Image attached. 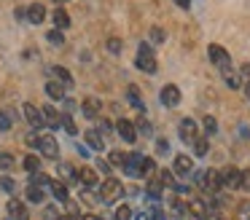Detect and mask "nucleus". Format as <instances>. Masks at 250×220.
Instances as JSON below:
<instances>
[{
	"label": "nucleus",
	"instance_id": "nucleus-1",
	"mask_svg": "<svg viewBox=\"0 0 250 220\" xmlns=\"http://www.w3.org/2000/svg\"><path fill=\"white\" fill-rule=\"evenodd\" d=\"M121 169H124V175H129V177H143V175H148V172L153 169V159H148V156H143V153H126Z\"/></svg>",
	"mask_w": 250,
	"mask_h": 220
},
{
	"label": "nucleus",
	"instance_id": "nucleus-2",
	"mask_svg": "<svg viewBox=\"0 0 250 220\" xmlns=\"http://www.w3.org/2000/svg\"><path fill=\"white\" fill-rule=\"evenodd\" d=\"M135 64H137V70H143V73H148V75H156V73H159L156 51L151 48V43H140V46H137Z\"/></svg>",
	"mask_w": 250,
	"mask_h": 220
},
{
	"label": "nucleus",
	"instance_id": "nucleus-3",
	"mask_svg": "<svg viewBox=\"0 0 250 220\" xmlns=\"http://www.w3.org/2000/svg\"><path fill=\"white\" fill-rule=\"evenodd\" d=\"M124 185H121V180H113V177H108V180H103L100 182V201L103 204H116V201H121V196H124Z\"/></svg>",
	"mask_w": 250,
	"mask_h": 220
},
{
	"label": "nucleus",
	"instance_id": "nucleus-4",
	"mask_svg": "<svg viewBox=\"0 0 250 220\" xmlns=\"http://www.w3.org/2000/svg\"><path fill=\"white\" fill-rule=\"evenodd\" d=\"M207 54H210V62L215 64L221 73H229V70H231V57H229V51L223 46L210 43V46H207Z\"/></svg>",
	"mask_w": 250,
	"mask_h": 220
},
{
	"label": "nucleus",
	"instance_id": "nucleus-5",
	"mask_svg": "<svg viewBox=\"0 0 250 220\" xmlns=\"http://www.w3.org/2000/svg\"><path fill=\"white\" fill-rule=\"evenodd\" d=\"M196 185H199L202 191H207V193H215L218 188H221V182H218V172L215 169L196 172Z\"/></svg>",
	"mask_w": 250,
	"mask_h": 220
},
{
	"label": "nucleus",
	"instance_id": "nucleus-6",
	"mask_svg": "<svg viewBox=\"0 0 250 220\" xmlns=\"http://www.w3.org/2000/svg\"><path fill=\"white\" fill-rule=\"evenodd\" d=\"M218 182H221V188H226V191H237L239 188V169L237 166H223V169L218 172Z\"/></svg>",
	"mask_w": 250,
	"mask_h": 220
},
{
	"label": "nucleus",
	"instance_id": "nucleus-7",
	"mask_svg": "<svg viewBox=\"0 0 250 220\" xmlns=\"http://www.w3.org/2000/svg\"><path fill=\"white\" fill-rule=\"evenodd\" d=\"M38 150L51 161L60 159V145H57V140L51 137V134H38Z\"/></svg>",
	"mask_w": 250,
	"mask_h": 220
},
{
	"label": "nucleus",
	"instance_id": "nucleus-8",
	"mask_svg": "<svg viewBox=\"0 0 250 220\" xmlns=\"http://www.w3.org/2000/svg\"><path fill=\"white\" fill-rule=\"evenodd\" d=\"M116 132H119V137L124 140V142H137V126L132 121H126V118H119L116 121Z\"/></svg>",
	"mask_w": 250,
	"mask_h": 220
},
{
	"label": "nucleus",
	"instance_id": "nucleus-9",
	"mask_svg": "<svg viewBox=\"0 0 250 220\" xmlns=\"http://www.w3.org/2000/svg\"><path fill=\"white\" fill-rule=\"evenodd\" d=\"M159 100H162L164 107H178L180 105V89L175 83H167L162 91H159Z\"/></svg>",
	"mask_w": 250,
	"mask_h": 220
},
{
	"label": "nucleus",
	"instance_id": "nucleus-10",
	"mask_svg": "<svg viewBox=\"0 0 250 220\" xmlns=\"http://www.w3.org/2000/svg\"><path fill=\"white\" fill-rule=\"evenodd\" d=\"M186 212H188L194 220H207L210 218V209H207L205 199H191V201L186 204Z\"/></svg>",
	"mask_w": 250,
	"mask_h": 220
},
{
	"label": "nucleus",
	"instance_id": "nucleus-11",
	"mask_svg": "<svg viewBox=\"0 0 250 220\" xmlns=\"http://www.w3.org/2000/svg\"><path fill=\"white\" fill-rule=\"evenodd\" d=\"M22 113H24V118H27V123L33 129H43L46 126V123H43V113H41V107H35L33 102H24Z\"/></svg>",
	"mask_w": 250,
	"mask_h": 220
},
{
	"label": "nucleus",
	"instance_id": "nucleus-12",
	"mask_svg": "<svg viewBox=\"0 0 250 220\" xmlns=\"http://www.w3.org/2000/svg\"><path fill=\"white\" fill-rule=\"evenodd\" d=\"M178 132H180V140H183L186 145H194V140L199 137V132H196V121H191V118H183V121H180Z\"/></svg>",
	"mask_w": 250,
	"mask_h": 220
},
{
	"label": "nucleus",
	"instance_id": "nucleus-13",
	"mask_svg": "<svg viewBox=\"0 0 250 220\" xmlns=\"http://www.w3.org/2000/svg\"><path fill=\"white\" fill-rule=\"evenodd\" d=\"M76 180L81 182L83 188H94V185H100V177H97V172H94L92 166H81V169H76Z\"/></svg>",
	"mask_w": 250,
	"mask_h": 220
},
{
	"label": "nucleus",
	"instance_id": "nucleus-14",
	"mask_svg": "<svg viewBox=\"0 0 250 220\" xmlns=\"http://www.w3.org/2000/svg\"><path fill=\"white\" fill-rule=\"evenodd\" d=\"M172 169H175V175L186 177L191 169H194V159H191V156H186V153L175 156V164H172Z\"/></svg>",
	"mask_w": 250,
	"mask_h": 220
},
{
	"label": "nucleus",
	"instance_id": "nucleus-15",
	"mask_svg": "<svg viewBox=\"0 0 250 220\" xmlns=\"http://www.w3.org/2000/svg\"><path fill=\"white\" fill-rule=\"evenodd\" d=\"M41 113H43V123H46L49 129H60V126H62V113H57L51 105L41 107Z\"/></svg>",
	"mask_w": 250,
	"mask_h": 220
},
{
	"label": "nucleus",
	"instance_id": "nucleus-16",
	"mask_svg": "<svg viewBox=\"0 0 250 220\" xmlns=\"http://www.w3.org/2000/svg\"><path fill=\"white\" fill-rule=\"evenodd\" d=\"M8 218L11 220H30L27 207H24L19 199H11V201H8Z\"/></svg>",
	"mask_w": 250,
	"mask_h": 220
},
{
	"label": "nucleus",
	"instance_id": "nucleus-17",
	"mask_svg": "<svg viewBox=\"0 0 250 220\" xmlns=\"http://www.w3.org/2000/svg\"><path fill=\"white\" fill-rule=\"evenodd\" d=\"M100 107H103V105H100L97 97H86V100L81 102V110H83V116H86V118H97L100 116Z\"/></svg>",
	"mask_w": 250,
	"mask_h": 220
},
{
	"label": "nucleus",
	"instance_id": "nucleus-18",
	"mask_svg": "<svg viewBox=\"0 0 250 220\" xmlns=\"http://www.w3.org/2000/svg\"><path fill=\"white\" fill-rule=\"evenodd\" d=\"M24 16H27L30 24H41V21L46 19V8L41 3H33V5H27V14Z\"/></svg>",
	"mask_w": 250,
	"mask_h": 220
},
{
	"label": "nucleus",
	"instance_id": "nucleus-19",
	"mask_svg": "<svg viewBox=\"0 0 250 220\" xmlns=\"http://www.w3.org/2000/svg\"><path fill=\"white\" fill-rule=\"evenodd\" d=\"M49 73L57 78V83H62V86H73V75H70V70H67V67H62V64H54V67H51Z\"/></svg>",
	"mask_w": 250,
	"mask_h": 220
},
{
	"label": "nucleus",
	"instance_id": "nucleus-20",
	"mask_svg": "<svg viewBox=\"0 0 250 220\" xmlns=\"http://www.w3.org/2000/svg\"><path fill=\"white\" fill-rule=\"evenodd\" d=\"M51 193H54V199H57V201H62V204H67V201H70V193H67V185H65V182H62V180H51Z\"/></svg>",
	"mask_w": 250,
	"mask_h": 220
},
{
	"label": "nucleus",
	"instance_id": "nucleus-21",
	"mask_svg": "<svg viewBox=\"0 0 250 220\" xmlns=\"http://www.w3.org/2000/svg\"><path fill=\"white\" fill-rule=\"evenodd\" d=\"M51 19H54V30H60V32L70 27V16H67V11H65V8H54Z\"/></svg>",
	"mask_w": 250,
	"mask_h": 220
},
{
	"label": "nucleus",
	"instance_id": "nucleus-22",
	"mask_svg": "<svg viewBox=\"0 0 250 220\" xmlns=\"http://www.w3.org/2000/svg\"><path fill=\"white\" fill-rule=\"evenodd\" d=\"M83 137H86V145L92 150H105V142H103V134L97 132V129H89L86 134H83Z\"/></svg>",
	"mask_w": 250,
	"mask_h": 220
},
{
	"label": "nucleus",
	"instance_id": "nucleus-23",
	"mask_svg": "<svg viewBox=\"0 0 250 220\" xmlns=\"http://www.w3.org/2000/svg\"><path fill=\"white\" fill-rule=\"evenodd\" d=\"M126 100H129V102H132V105H135L140 113H146V102H143V97H140V89H137L135 83H132L129 89H126Z\"/></svg>",
	"mask_w": 250,
	"mask_h": 220
},
{
	"label": "nucleus",
	"instance_id": "nucleus-24",
	"mask_svg": "<svg viewBox=\"0 0 250 220\" xmlns=\"http://www.w3.org/2000/svg\"><path fill=\"white\" fill-rule=\"evenodd\" d=\"M46 94H49L51 100L62 102V100H65V86L57 83V80H49V83H46Z\"/></svg>",
	"mask_w": 250,
	"mask_h": 220
},
{
	"label": "nucleus",
	"instance_id": "nucleus-25",
	"mask_svg": "<svg viewBox=\"0 0 250 220\" xmlns=\"http://www.w3.org/2000/svg\"><path fill=\"white\" fill-rule=\"evenodd\" d=\"M207 150H210V137H207V134H199V137L194 140V153L199 156V159H205Z\"/></svg>",
	"mask_w": 250,
	"mask_h": 220
},
{
	"label": "nucleus",
	"instance_id": "nucleus-26",
	"mask_svg": "<svg viewBox=\"0 0 250 220\" xmlns=\"http://www.w3.org/2000/svg\"><path fill=\"white\" fill-rule=\"evenodd\" d=\"M57 169H60V177H62L65 182H78V180H76V166H73V164L60 161V166H57Z\"/></svg>",
	"mask_w": 250,
	"mask_h": 220
},
{
	"label": "nucleus",
	"instance_id": "nucleus-27",
	"mask_svg": "<svg viewBox=\"0 0 250 220\" xmlns=\"http://www.w3.org/2000/svg\"><path fill=\"white\" fill-rule=\"evenodd\" d=\"M167 207H169V212H172L175 218H183V215H186V201H180L178 196H169L167 199Z\"/></svg>",
	"mask_w": 250,
	"mask_h": 220
},
{
	"label": "nucleus",
	"instance_id": "nucleus-28",
	"mask_svg": "<svg viewBox=\"0 0 250 220\" xmlns=\"http://www.w3.org/2000/svg\"><path fill=\"white\" fill-rule=\"evenodd\" d=\"M146 191H148V196H151V201H162V180H151Z\"/></svg>",
	"mask_w": 250,
	"mask_h": 220
},
{
	"label": "nucleus",
	"instance_id": "nucleus-29",
	"mask_svg": "<svg viewBox=\"0 0 250 220\" xmlns=\"http://www.w3.org/2000/svg\"><path fill=\"white\" fill-rule=\"evenodd\" d=\"M46 199V193H43V188H35V185H27V201H33V204H41Z\"/></svg>",
	"mask_w": 250,
	"mask_h": 220
},
{
	"label": "nucleus",
	"instance_id": "nucleus-30",
	"mask_svg": "<svg viewBox=\"0 0 250 220\" xmlns=\"http://www.w3.org/2000/svg\"><path fill=\"white\" fill-rule=\"evenodd\" d=\"M30 185H35V188L51 185V177H49V175H43V172H35V175H30Z\"/></svg>",
	"mask_w": 250,
	"mask_h": 220
},
{
	"label": "nucleus",
	"instance_id": "nucleus-31",
	"mask_svg": "<svg viewBox=\"0 0 250 220\" xmlns=\"http://www.w3.org/2000/svg\"><path fill=\"white\" fill-rule=\"evenodd\" d=\"M22 166L30 172V175H35V172H41V159H35V156H27V159L22 161Z\"/></svg>",
	"mask_w": 250,
	"mask_h": 220
},
{
	"label": "nucleus",
	"instance_id": "nucleus-32",
	"mask_svg": "<svg viewBox=\"0 0 250 220\" xmlns=\"http://www.w3.org/2000/svg\"><path fill=\"white\" fill-rule=\"evenodd\" d=\"M62 129H65L67 134H78V126H76V121H73L67 113H62Z\"/></svg>",
	"mask_w": 250,
	"mask_h": 220
},
{
	"label": "nucleus",
	"instance_id": "nucleus-33",
	"mask_svg": "<svg viewBox=\"0 0 250 220\" xmlns=\"http://www.w3.org/2000/svg\"><path fill=\"white\" fill-rule=\"evenodd\" d=\"M108 164L110 166H121V164H124V159H126V153H121V150H110V153H108Z\"/></svg>",
	"mask_w": 250,
	"mask_h": 220
},
{
	"label": "nucleus",
	"instance_id": "nucleus-34",
	"mask_svg": "<svg viewBox=\"0 0 250 220\" xmlns=\"http://www.w3.org/2000/svg\"><path fill=\"white\" fill-rule=\"evenodd\" d=\"M0 188H3L6 193H14V191H17V182H14V177L3 175V177H0Z\"/></svg>",
	"mask_w": 250,
	"mask_h": 220
},
{
	"label": "nucleus",
	"instance_id": "nucleus-35",
	"mask_svg": "<svg viewBox=\"0 0 250 220\" xmlns=\"http://www.w3.org/2000/svg\"><path fill=\"white\" fill-rule=\"evenodd\" d=\"M167 40V32L162 27H151V43H164Z\"/></svg>",
	"mask_w": 250,
	"mask_h": 220
},
{
	"label": "nucleus",
	"instance_id": "nucleus-36",
	"mask_svg": "<svg viewBox=\"0 0 250 220\" xmlns=\"http://www.w3.org/2000/svg\"><path fill=\"white\" fill-rule=\"evenodd\" d=\"M151 220H167V212H164L162 207H159V201H153V207H151Z\"/></svg>",
	"mask_w": 250,
	"mask_h": 220
},
{
	"label": "nucleus",
	"instance_id": "nucleus-37",
	"mask_svg": "<svg viewBox=\"0 0 250 220\" xmlns=\"http://www.w3.org/2000/svg\"><path fill=\"white\" fill-rule=\"evenodd\" d=\"M223 80H226L231 89H239V75L234 73V70H229V73H223Z\"/></svg>",
	"mask_w": 250,
	"mask_h": 220
},
{
	"label": "nucleus",
	"instance_id": "nucleus-38",
	"mask_svg": "<svg viewBox=\"0 0 250 220\" xmlns=\"http://www.w3.org/2000/svg\"><path fill=\"white\" fill-rule=\"evenodd\" d=\"M81 199H83L86 204H97V201H100V196L92 191V188H83V191H81Z\"/></svg>",
	"mask_w": 250,
	"mask_h": 220
},
{
	"label": "nucleus",
	"instance_id": "nucleus-39",
	"mask_svg": "<svg viewBox=\"0 0 250 220\" xmlns=\"http://www.w3.org/2000/svg\"><path fill=\"white\" fill-rule=\"evenodd\" d=\"M116 220H132V209L126 207V204H121V207H116Z\"/></svg>",
	"mask_w": 250,
	"mask_h": 220
},
{
	"label": "nucleus",
	"instance_id": "nucleus-40",
	"mask_svg": "<svg viewBox=\"0 0 250 220\" xmlns=\"http://www.w3.org/2000/svg\"><path fill=\"white\" fill-rule=\"evenodd\" d=\"M49 43H54V46H62V43H65V35H62L60 30H49Z\"/></svg>",
	"mask_w": 250,
	"mask_h": 220
},
{
	"label": "nucleus",
	"instance_id": "nucleus-41",
	"mask_svg": "<svg viewBox=\"0 0 250 220\" xmlns=\"http://www.w3.org/2000/svg\"><path fill=\"white\" fill-rule=\"evenodd\" d=\"M11 116H8L6 110H0V132H8V129H11Z\"/></svg>",
	"mask_w": 250,
	"mask_h": 220
},
{
	"label": "nucleus",
	"instance_id": "nucleus-42",
	"mask_svg": "<svg viewBox=\"0 0 250 220\" xmlns=\"http://www.w3.org/2000/svg\"><path fill=\"white\" fill-rule=\"evenodd\" d=\"M205 132H207V137L218 132V123H215V118H212V116H205Z\"/></svg>",
	"mask_w": 250,
	"mask_h": 220
},
{
	"label": "nucleus",
	"instance_id": "nucleus-43",
	"mask_svg": "<svg viewBox=\"0 0 250 220\" xmlns=\"http://www.w3.org/2000/svg\"><path fill=\"white\" fill-rule=\"evenodd\" d=\"M108 51L110 54H121V38H108Z\"/></svg>",
	"mask_w": 250,
	"mask_h": 220
},
{
	"label": "nucleus",
	"instance_id": "nucleus-44",
	"mask_svg": "<svg viewBox=\"0 0 250 220\" xmlns=\"http://www.w3.org/2000/svg\"><path fill=\"white\" fill-rule=\"evenodd\" d=\"M239 188H245V191H250V169L239 172Z\"/></svg>",
	"mask_w": 250,
	"mask_h": 220
},
{
	"label": "nucleus",
	"instance_id": "nucleus-45",
	"mask_svg": "<svg viewBox=\"0 0 250 220\" xmlns=\"http://www.w3.org/2000/svg\"><path fill=\"white\" fill-rule=\"evenodd\" d=\"M0 166H3V169H11V166H14L11 153H0Z\"/></svg>",
	"mask_w": 250,
	"mask_h": 220
},
{
	"label": "nucleus",
	"instance_id": "nucleus-46",
	"mask_svg": "<svg viewBox=\"0 0 250 220\" xmlns=\"http://www.w3.org/2000/svg\"><path fill=\"white\" fill-rule=\"evenodd\" d=\"M24 142H27L30 148H38V134H35V132H30L27 137H24Z\"/></svg>",
	"mask_w": 250,
	"mask_h": 220
},
{
	"label": "nucleus",
	"instance_id": "nucleus-47",
	"mask_svg": "<svg viewBox=\"0 0 250 220\" xmlns=\"http://www.w3.org/2000/svg\"><path fill=\"white\" fill-rule=\"evenodd\" d=\"M156 150H159V153H167L169 142H167V140H156Z\"/></svg>",
	"mask_w": 250,
	"mask_h": 220
},
{
	"label": "nucleus",
	"instance_id": "nucleus-48",
	"mask_svg": "<svg viewBox=\"0 0 250 220\" xmlns=\"http://www.w3.org/2000/svg\"><path fill=\"white\" fill-rule=\"evenodd\" d=\"M239 73H242V75H245V78H248V80H250V62H245V64H242V67H239Z\"/></svg>",
	"mask_w": 250,
	"mask_h": 220
},
{
	"label": "nucleus",
	"instance_id": "nucleus-49",
	"mask_svg": "<svg viewBox=\"0 0 250 220\" xmlns=\"http://www.w3.org/2000/svg\"><path fill=\"white\" fill-rule=\"evenodd\" d=\"M175 5H180V8H191V0H172Z\"/></svg>",
	"mask_w": 250,
	"mask_h": 220
},
{
	"label": "nucleus",
	"instance_id": "nucleus-50",
	"mask_svg": "<svg viewBox=\"0 0 250 220\" xmlns=\"http://www.w3.org/2000/svg\"><path fill=\"white\" fill-rule=\"evenodd\" d=\"M81 220H103V218H100V215H92V212H89V215H83Z\"/></svg>",
	"mask_w": 250,
	"mask_h": 220
},
{
	"label": "nucleus",
	"instance_id": "nucleus-51",
	"mask_svg": "<svg viewBox=\"0 0 250 220\" xmlns=\"http://www.w3.org/2000/svg\"><path fill=\"white\" fill-rule=\"evenodd\" d=\"M135 220H151V215H148V212H140V215H135Z\"/></svg>",
	"mask_w": 250,
	"mask_h": 220
},
{
	"label": "nucleus",
	"instance_id": "nucleus-52",
	"mask_svg": "<svg viewBox=\"0 0 250 220\" xmlns=\"http://www.w3.org/2000/svg\"><path fill=\"white\" fill-rule=\"evenodd\" d=\"M245 97H248V100H250V80H248V83H245Z\"/></svg>",
	"mask_w": 250,
	"mask_h": 220
},
{
	"label": "nucleus",
	"instance_id": "nucleus-53",
	"mask_svg": "<svg viewBox=\"0 0 250 220\" xmlns=\"http://www.w3.org/2000/svg\"><path fill=\"white\" fill-rule=\"evenodd\" d=\"M57 220H73V218H57Z\"/></svg>",
	"mask_w": 250,
	"mask_h": 220
},
{
	"label": "nucleus",
	"instance_id": "nucleus-54",
	"mask_svg": "<svg viewBox=\"0 0 250 220\" xmlns=\"http://www.w3.org/2000/svg\"><path fill=\"white\" fill-rule=\"evenodd\" d=\"M57 3H65V0H57Z\"/></svg>",
	"mask_w": 250,
	"mask_h": 220
},
{
	"label": "nucleus",
	"instance_id": "nucleus-55",
	"mask_svg": "<svg viewBox=\"0 0 250 220\" xmlns=\"http://www.w3.org/2000/svg\"><path fill=\"white\" fill-rule=\"evenodd\" d=\"M218 220H223V218H218Z\"/></svg>",
	"mask_w": 250,
	"mask_h": 220
}]
</instances>
